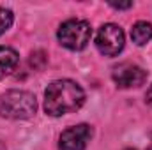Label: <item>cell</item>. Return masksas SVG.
<instances>
[{
  "mask_svg": "<svg viewBox=\"0 0 152 150\" xmlns=\"http://www.w3.org/2000/svg\"><path fill=\"white\" fill-rule=\"evenodd\" d=\"M85 103L83 88L73 79H57L44 92V111L51 117L73 113Z\"/></svg>",
  "mask_w": 152,
  "mask_h": 150,
  "instance_id": "cell-1",
  "label": "cell"
},
{
  "mask_svg": "<svg viewBox=\"0 0 152 150\" xmlns=\"http://www.w3.org/2000/svg\"><path fill=\"white\" fill-rule=\"evenodd\" d=\"M37 110L36 95L27 90H9L0 99V115L12 120L30 118Z\"/></svg>",
  "mask_w": 152,
  "mask_h": 150,
  "instance_id": "cell-2",
  "label": "cell"
},
{
  "mask_svg": "<svg viewBox=\"0 0 152 150\" xmlns=\"http://www.w3.org/2000/svg\"><path fill=\"white\" fill-rule=\"evenodd\" d=\"M92 36V28L87 21L83 20H69V21H64L58 28V34L57 37L60 41L62 46L78 51V50H83Z\"/></svg>",
  "mask_w": 152,
  "mask_h": 150,
  "instance_id": "cell-3",
  "label": "cell"
},
{
  "mask_svg": "<svg viewBox=\"0 0 152 150\" xmlns=\"http://www.w3.org/2000/svg\"><path fill=\"white\" fill-rule=\"evenodd\" d=\"M96 46L104 57H115L124 48V32L118 25L106 23L96 36Z\"/></svg>",
  "mask_w": 152,
  "mask_h": 150,
  "instance_id": "cell-4",
  "label": "cell"
},
{
  "mask_svg": "<svg viewBox=\"0 0 152 150\" xmlns=\"http://www.w3.org/2000/svg\"><path fill=\"white\" fill-rule=\"evenodd\" d=\"M112 78L120 88H133V87L143 85V81L147 79V71H143L136 64L124 62V64H118L117 67H113Z\"/></svg>",
  "mask_w": 152,
  "mask_h": 150,
  "instance_id": "cell-5",
  "label": "cell"
},
{
  "mask_svg": "<svg viewBox=\"0 0 152 150\" xmlns=\"http://www.w3.org/2000/svg\"><path fill=\"white\" fill-rule=\"evenodd\" d=\"M90 138H92L90 125L80 124V125H75V127H69L60 134L58 150H85Z\"/></svg>",
  "mask_w": 152,
  "mask_h": 150,
  "instance_id": "cell-6",
  "label": "cell"
},
{
  "mask_svg": "<svg viewBox=\"0 0 152 150\" xmlns=\"http://www.w3.org/2000/svg\"><path fill=\"white\" fill-rule=\"evenodd\" d=\"M18 62H20V55L12 48L0 46V79L11 74L16 69Z\"/></svg>",
  "mask_w": 152,
  "mask_h": 150,
  "instance_id": "cell-7",
  "label": "cell"
},
{
  "mask_svg": "<svg viewBox=\"0 0 152 150\" xmlns=\"http://www.w3.org/2000/svg\"><path fill=\"white\" fill-rule=\"evenodd\" d=\"M131 39H133V42L138 44V46L147 44L152 39V25L147 23V21H138V23H134L133 28H131Z\"/></svg>",
  "mask_w": 152,
  "mask_h": 150,
  "instance_id": "cell-8",
  "label": "cell"
},
{
  "mask_svg": "<svg viewBox=\"0 0 152 150\" xmlns=\"http://www.w3.org/2000/svg\"><path fill=\"white\" fill-rule=\"evenodd\" d=\"M12 25V12L9 9H4L0 7V36L4 32H7Z\"/></svg>",
  "mask_w": 152,
  "mask_h": 150,
  "instance_id": "cell-9",
  "label": "cell"
},
{
  "mask_svg": "<svg viewBox=\"0 0 152 150\" xmlns=\"http://www.w3.org/2000/svg\"><path fill=\"white\" fill-rule=\"evenodd\" d=\"M110 5L115 9H129V7H133V2H112Z\"/></svg>",
  "mask_w": 152,
  "mask_h": 150,
  "instance_id": "cell-10",
  "label": "cell"
},
{
  "mask_svg": "<svg viewBox=\"0 0 152 150\" xmlns=\"http://www.w3.org/2000/svg\"><path fill=\"white\" fill-rule=\"evenodd\" d=\"M145 101H147L149 106H152V87L147 90V94H145Z\"/></svg>",
  "mask_w": 152,
  "mask_h": 150,
  "instance_id": "cell-11",
  "label": "cell"
},
{
  "mask_svg": "<svg viewBox=\"0 0 152 150\" xmlns=\"http://www.w3.org/2000/svg\"><path fill=\"white\" fill-rule=\"evenodd\" d=\"M0 150H7V149H5V145H4L2 141H0Z\"/></svg>",
  "mask_w": 152,
  "mask_h": 150,
  "instance_id": "cell-12",
  "label": "cell"
},
{
  "mask_svg": "<svg viewBox=\"0 0 152 150\" xmlns=\"http://www.w3.org/2000/svg\"><path fill=\"white\" fill-rule=\"evenodd\" d=\"M149 150H152V141H151V145H149Z\"/></svg>",
  "mask_w": 152,
  "mask_h": 150,
  "instance_id": "cell-13",
  "label": "cell"
},
{
  "mask_svg": "<svg viewBox=\"0 0 152 150\" xmlns=\"http://www.w3.org/2000/svg\"><path fill=\"white\" fill-rule=\"evenodd\" d=\"M127 150H133V149H127Z\"/></svg>",
  "mask_w": 152,
  "mask_h": 150,
  "instance_id": "cell-14",
  "label": "cell"
}]
</instances>
